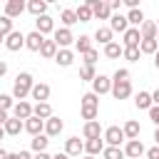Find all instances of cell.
Segmentation results:
<instances>
[{
  "label": "cell",
  "mask_w": 159,
  "mask_h": 159,
  "mask_svg": "<svg viewBox=\"0 0 159 159\" xmlns=\"http://www.w3.org/2000/svg\"><path fill=\"white\" fill-rule=\"evenodd\" d=\"M32 87H35L32 75H30V72H20V75L15 77V84H12V97L22 102V99H25V97L32 92Z\"/></svg>",
  "instance_id": "1"
},
{
  "label": "cell",
  "mask_w": 159,
  "mask_h": 159,
  "mask_svg": "<svg viewBox=\"0 0 159 159\" xmlns=\"http://www.w3.org/2000/svg\"><path fill=\"white\" fill-rule=\"evenodd\" d=\"M52 40L57 42V47H60V50H67V47L75 42V35H72V30H70V27H57V30L52 32Z\"/></svg>",
  "instance_id": "2"
},
{
  "label": "cell",
  "mask_w": 159,
  "mask_h": 159,
  "mask_svg": "<svg viewBox=\"0 0 159 159\" xmlns=\"http://www.w3.org/2000/svg\"><path fill=\"white\" fill-rule=\"evenodd\" d=\"M124 139H127V137H124V129H122V127L112 124V127L104 129V142H107V147H119Z\"/></svg>",
  "instance_id": "3"
},
{
  "label": "cell",
  "mask_w": 159,
  "mask_h": 159,
  "mask_svg": "<svg viewBox=\"0 0 159 159\" xmlns=\"http://www.w3.org/2000/svg\"><path fill=\"white\" fill-rule=\"evenodd\" d=\"M87 5L92 7V12H94L97 20H109V17H112L109 2H104V0H87Z\"/></svg>",
  "instance_id": "4"
},
{
  "label": "cell",
  "mask_w": 159,
  "mask_h": 159,
  "mask_svg": "<svg viewBox=\"0 0 159 159\" xmlns=\"http://www.w3.org/2000/svg\"><path fill=\"white\" fill-rule=\"evenodd\" d=\"M42 45H45V35H40L37 30H32V32H27V35H25V47H27V50L40 52V50H42Z\"/></svg>",
  "instance_id": "5"
},
{
  "label": "cell",
  "mask_w": 159,
  "mask_h": 159,
  "mask_svg": "<svg viewBox=\"0 0 159 159\" xmlns=\"http://www.w3.org/2000/svg\"><path fill=\"white\" fill-rule=\"evenodd\" d=\"M92 92L99 97V94H107V92H112V80L107 77V75H97L94 77V82H92Z\"/></svg>",
  "instance_id": "6"
},
{
  "label": "cell",
  "mask_w": 159,
  "mask_h": 159,
  "mask_svg": "<svg viewBox=\"0 0 159 159\" xmlns=\"http://www.w3.org/2000/svg\"><path fill=\"white\" fill-rule=\"evenodd\" d=\"M132 94V82L129 80H124V82H114L112 80V97L114 99H127Z\"/></svg>",
  "instance_id": "7"
},
{
  "label": "cell",
  "mask_w": 159,
  "mask_h": 159,
  "mask_svg": "<svg viewBox=\"0 0 159 159\" xmlns=\"http://www.w3.org/2000/svg\"><path fill=\"white\" fill-rule=\"evenodd\" d=\"M84 152V142L80 139V137H70L67 142H65V154L72 159V157H80Z\"/></svg>",
  "instance_id": "8"
},
{
  "label": "cell",
  "mask_w": 159,
  "mask_h": 159,
  "mask_svg": "<svg viewBox=\"0 0 159 159\" xmlns=\"http://www.w3.org/2000/svg\"><path fill=\"white\" fill-rule=\"evenodd\" d=\"M142 154H147L144 144H142L139 139H129V142H127V147H124V157H127V159H139Z\"/></svg>",
  "instance_id": "9"
},
{
  "label": "cell",
  "mask_w": 159,
  "mask_h": 159,
  "mask_svg": "<svg viewBox=\"0 0 159 159\" xmlns=\"http://www.w3.org/2000/svg\"><path fill=\"white\" fill-rule=\"evenodd\" d=\"M5 47H7L10 52H17L20 47H25V35H22L20 30H15V32H10V35L5 37Z\"/></svg>",
  "instance_id": "10"
},
{
  "label": "cell",
  "mask_w": 159,
  "mask_h": 159,
  "mask_svg": "<svg viewBox=\"0 0 159 159\" xmlns=\"http://www.w3.org/2000/svg\"><path fill=\"white\" fill-rule=\"evenodd\" d=\"M35 30L40 35H47V32H55L57 27H55V20L50 15H42V17H35Z\"/></svg>",
  "instance_id": "11"
},
{
  "label": "cell",
  "mask_w": 159,
  "mask_h": 159,
  "mask_svg": "<svg viewBox=\"0 0 159 159\" xmlns=\"http://www.w3.org/2000/svg\"><path fill=\"white\" fill-rule=\"evenodd\" d=\"M30 97H32L35 102H47V99H50V84H45V82H35Z\"/></svg>",
  "instance_id": "12"
},
{
  "label": "cell",
  "mask_w": 159,
  "mask_h": 159,
  "mask_svg": "<svg viewBox=\"0 0 159 159\" xmlns=\"http://www.w3.org/2000/svg\"><path fill=\"white\" fill-rule=\"evenodd\" d=\"M2 129H5V134H7V137H17V134L25 129V122H22V119H17V117H10V119L2 124Z\"/></svg>",
  "instance_id": "13"
},
{
  "label": "cell",
  "mask_w": 159,
  "mask_h": 159,
  "mask_svg": "<svg viewBox=\"0 0 159 159\" xmlns=\"http://www.w3.org/2000/svg\"><path fill=\"white\" fill-rule=\"evenodd\" d=\"M25 132H30L32 137H37V134H42L45 132V119H40V117H30V119H25Z\"/></svg>",
  "instance_id": "14"
},
{
  "label": "cell",
  "mask_w": 159,
  "mask_h": 159,
  "mask_svg": "<svg viewBox=\"0 0 159 159\" xmlns=\"http://www.w3.org/2000/svg\"><path fill=\"white\" fill-rule=\"evenodd\" d=\"M62 129H65V122H62L60 117H55V114L45 122V134H47V137H57Z\"/></svg>",
  "instance_id": "15"
},
{
  "label": "cell",
  "mask_w": 159,
  "mask_h": 159,
  "mask_svg": "<svg viewBox=\"0 0 159 159\" xmlns=\"http://www.w3.org/2000/svg\"><path fill=\"white\" fill-rule=\"evenodd\" d=\"M25 7H27V5H25L22 0H7V2H5V12H2V15H7V17L12 20V17L22 15V10H25Z\"/></svg>",
  "instance_id": "16"
},
{
  "label": "cell",
  "mask_w": 159,
  "mask_h": 159,
  "mask_svg": "<svg viewBox=\"0 0 159 159\" xmlns=\"http://www.w3.org/2000/svg\"><path fill=\"white\" fill-rule=\"evenodd\" d=\"M109 30L112 32H127L129 30V22H127V15H112L109 17Z\"/></svg>",
  "instance_id": "17"
},
{
  "label": "cell",
  "mask_w": 159,
  "mask_h": 159,
  "mask_svg": "<svg viewBox=\"0 0 159 159\" xmlns=\"http://www.w3.org/2000/svg\"><path fill=\"white\" fill-rule=\"evenodd\" d=\"M12 117H17V119H22V122H25V119H30V117H32V104H30V102H25V99H22V102H17V104L12 107Z\"/></svg>",
  "instance_id": "18"
},
{
  "label": "cell",
  "mask_w": 159,
  "mask_h": 159,
  "mask_svg": "<svg viewBox=\"0 0 159 159\" xmlns=\"http://www.w3.org/2000/svg\"><path fill=\"white\" fill-rule=\"evenodd\" d=\"M82 134H84V139H99L104 132H102L99 122L94 119V122H84V127H82Z\"/></svg>",
  "instance_id": "19"
},
{
  "label": "cell",
  "mask_w": 159,
  "mask_h": 159,
  "mask_svg": "<svg viewBox=\"0 0 159 159\" xmlns=\"http://www.w3.org/2000/svg\"><path fill=\"white\" fill-rule=\"evenodd\" d=\"M84 152H87L89 157L102 154V152H104V139H102V137H99V139H84Z\"/></svg>",
  "instance_id": "20"
},
{
  "label": "cell",
  "mask_w": 159,
  "mask_h": 159,
  "mask_svg": "<svg viewBox=\"0 0 159 159\" xmlns=\"http://www.w3.org/2000/svg\"><path fill=\"white\" fill-rule=\"evenodd\" d=\"M139 35H142V40H157V22L154 20H144L142 27H139Z\"/></svg>",
  "instance_id": "21"
},
{
  "label": "cell",
  "mask_w": 159,
  "mask_h": 159,
  "mask_svg": "<svg viewBox=\"0 0 159 159\" xmlns=\"http://www.w3.org/2000/svg\"><path fill=\"white\" fill-rule=\"evenodd\" d=\"M134 104L139 107V109H152L154 107V102H152V92H137V97H134Z\"/></svg>",
  "instance_id": "22"
},
{
  "label": "cell",
  "mask_w": 159,
  "mask_h": 159,
  "mask_svg": "<svg viewBox=\"0 0 159 159\" xmlns=\"http://www.w3.org/2000/svg\"><path fill=\"white\" fill-rule=\"evenodd\" d=\"M32 114H35V117H40V119H45V122H47V119H50V117H52V107H50V102H37V104H35V107H32Z\"/></svg>",
  "instance_id": "23"
},
{
  "label": "cell",
  "mask_w": 159,
  "mask_h": 159,
  "mask_svg": "<svg viewBox=\"0 0 159 159\" xmlns=\"http://www.w3.org/2000/svg\"><path fill=\"white\" fill-rule=\"evenodd\" d=\"M122 129H124V137H127V142H129V139H139V132H142V127H139V122H137V119H129V122H127Z\"/></svg>",
  "instance_id": "24"
},
{
  "label": "cell",
  "mask_w": 159,
  "mask_h": 159,
  "mask_svg": "<svg viewBox=\"0 0 159 159\" xmlns=\"http://www.w3.org/2000/svg\"><path fill=\"white\" fill-rule=\"evenodd\" d=\"M27 10H30L35 17H42V15H47V2H45V0H30V2H27Z\"/></svg>",
  "instance_id": "25"
},
{
  "label": "cell",
  "mask_w": 159,
  "mask_h": 159,
  "mask_svg": "<svg viewBox=\"0 0 159 159\" xmlns=\"http://www.w3.org/2000/svg\"><path fill=\"white\" fill-rule=\"evenodd\" d=\"M142 42V35H139V27H129L124 32V47H134Z\"/></svg>",
  "instance_id": "26"
},
{
  "label": "cell",
  "mask_w": 159,
  "mask_h": 159,
  "mask_svg": "<svg viewBox=\"0 0 159 159\" xmlns=\"http://www.w3.org/2000/svg\"><path fill=\"white\" fill-rule=\"evenodd\" d=\"M75 50H77L80 55L89 52V50H92V37H89V35H80V37H75Z\"/></svg>",
  "instance_id": "27"
},
{
  "label": "cell",
  "mask_w": 159,
  "mask_h": 159,
  "mask_svg": "<svg viewBox=\"0 0 159 159\" xmlns=\"http://www.w3.org/2000/svg\"><path fill=\"white\" fill-rule=\"evenodd\" d=\"M57 52H60L57 42H55V40H45V45H42L40 55H42V57H47V60H55V57H57Z\"/></svg>",
  "instance_id": "28"
},
{
  "label": "cell",
  "mask_w": 159,
  "mask_h": 159,
  "mask_svg": "<svg viewBox=\"0 0 159 159\" xmlns=\"http://www.w3.org/2000/svg\"><path fill=\"white\" fill-rule=\"evenodd\" d=\"M55 62H57L60 67H70V65L75 62V52H72V50H60L57 57H55Z\"/></svg>",
  "instance_id": "29"
},
{
  "label": "cell",
  "mask_w": 159,
  "mask_h": 159,
  "mask_svg": "<svg viewBox=\"0 0 159 159\" xmlns=\"http://www.w3.org/2000/svg\"><path fill=\"white\" fill-rule=\"evenodd\" d=\"M60 20H62V25H65V27H72L75 22H80V20H77V12H75L72 7H65V10L60 12Z\"/></svg>",
  "instance_id": "30"
},
{
  "label": "cell",
  "mask_w": 159,
  "mask_h": 159,
  "mask_svg": "<svg viewBox=\"0 0 159 159\" xmlns=\"http://www.w3.org/2000/svg\"><path fill=\"white\" fill-rule=\"evenodd\" d=\"M127 22H129V27H142V22H144V12L137 7V10H129L127 12Z\"/></svg>",
  "instance_id": "31"
},
{
  "label": "cell",
  "mask_w": 159,
  "mask_h": 159,
  "mask_svg": "<svg viewBox=\"0 0 159 159\" xmlns=\"http://www.w3.org/2000/svg\"><path fill=\"white\" fill-rule=\"evenodd\" d=\"M47 144H50V139H47V134H37V137H32V152L35 154H40V152H45L47 149Z\"/></svg>",
  "instance_id": "32"
},
{
  "label": "cell",
  "mask_w": 159,
  "mask_h": 159,
  "mask_svg": "<svg viewBox=\"0 0 159 159\" xmlns=\"http://www.w3.org/2000/svg\"><path fill=\"white\" fill-rule=\"evenodd\" d=\"M112 35H114V32H112L109 27H97L94 40H97V42H102V45H109V42H114V40H112Z\"/></svg>",
  "instance_id": "33"
},
{
  "label": "cell",
  "mask_w": 159,
  "mask_h": 159,
  "mask_svg": "<svg viewBox=\"0 0 159 159\" xmlns=\"http://www.w3.org/2000/svg\"><path fill=\"white\" fill-rule=\"evenodd\" d=\"M122 52H124V45H119V42H109V45H104V55H107L109 60H117Z\"/></svg>",
  "instance_id": "34"
},
{
  "label": "cell",
  "mask_w": 159,
  "mask_h": 159,
  "mask_svg": "<svg viewBox=\"0 0 159 159\" xmlns=\"http://www.w3.org/2000/svg\"><path fill=\"white\" fill-rule=\"evenodd\" d=\"M75 12H77V20H80V22H89V20L94 17V12H92V7H89L87 2H84V5H80Z\"/></svg>",
  "instance_id": "35"
},
{
  "label": "cell",
  "mask_w": 159,
  "mask_h": 159,
  "mask_svg": "<svg viewBox=\"0 0 159 159\" xmlns=\"http://www.w3.org/2000/svg\"><path fill=\"white\" fill-rule=\"evenodd\" d=\"M139 50H142V55H157L159 42H157V40H142V42H139Z\"/></svg>",
  "instance_id": "36"
},
{
  "label": "cell",
  "mask_w": 159,
  "mask_h": 159,
  "mask_svg": "<svg viewBox=\"0 0 159 159\" xmlns=\"http://www.w3.org/2000/svg\"><path fill=\"white\" fill-rule=\"evenodd\" d=\"M102 157H104V159H127V157H124V149H122V147H104Z\"/></svg>",
  "instance_id": "37"
},
{
  "label": "cell",
  "mask_w": 159,
  "mask_h": 159,
  "mask_svg": "<svg viewBox=\"0 0 159 159\" xmlns=\"http://www.w3.org/2000/svg\"><path fill=\"white\" fill-rule=\"evenodd\" d=\"M82 107H89V109H99V97L94 92H87L82 94Z\"/></svg>",
  "instance_id": "38"
},
{
  "label": "cell",
  "mask_w": 159,
  "mask_h": 159,
  "mask_svg": "<svg viewBox=\"0 0 159 159\" xmlns=\"http://www.w3.org/2000/svg\"><path fill=\"white\" fill-rule=\"evenodd\" d=\"M94 77H97L94 67H89V65H82V70H80V80H82V82H94Z\"/></svg>",
  "instance_id": "39"
},
{
  "label": "cell",
  "mask_w": 159,
  "mask_h": 159,
  "mask_svg": "<svg viewBox=\"0 0 159 159\" xmlns=\"http://www.w3.org/2000/svg\"><path fill=\"white\" fill-rule=\"evenodd\" d=\"M124 60H129V62H137L139 60V55H142V50H139V45H134V47H124Z\"/></svg>",
  "instance_id": "40"
},
{
  "label": "cell",
  "mask_w": 159,
  "mask_h": 159,
  "mask_svg": "<svg viewBox=\"0 0 159 159\" xmlns=\"http://www.w3.org/2000/svg\"><path fill=\"white\" fill-rule=\"evenodd\" d=\"M0 32L7 37L10 32H15V27H12V20L7 17V15H0Z\"/></svg>",
  "instance_id": "41"
},
{
  "label": "cell",
  "mask_w": 159,
  "mask_h": 159,
  "mask_svg": "<svg viewBox=\"0 0 159 159\" xmlns=\"http://www.w3.org/2000/svg\"><path fill=\"white\" fill-rule=\"evenodd\" d=\"M12 99H15L12 94H0V109H2V112L12 109V107H15V102H12Z\"/></svg>",
  "instance_id": "42"
},
{
  "label": "cell",
  "mask_w": 159,
  "mask_h": 159,
  "mask_svg": "<svg viewBox=\"0 0 159 159\" xmlns=\"http://www.w3.org/2000/svg\"><path fill=\"white\" fill-rule=\"evenodd\" d=\"M82 57H84V65H89V67H94V62H97V57H99V52H97V50L92 47V50H89V52H84Z\"/></svg>",
  "instance_id": "43"
},
{
  "label": "cell",
  "mask_w": 159,
  "mask_h": 159,
  "mask_svg": "<svg viewBox=\"0 0 159 159\" xmlns=\"http://www.w3.org/2000/svg\"><path fill=\"white\" fill-rule=\"evenodd\" d=\"M97 114H99V109H89V107H82V119H87V122H94V119H97Z\"/></svg>",
  "instance_id": "44"
},
{
  "label": "cell",
  "mask_w": 159,
  "mask_h": 159,
  "mask_svg": "<svg viewBox=\"0 0 159 159\" xmlns=\"http://www.w3.org/2000/svg\"><path fill=\"white\" fill-rule=\"evenodd\" d=\"M114 82H124V80H129V70H124V67H119L117 72H114V77H112Z\"/></svg>",
  "instance_id": "45"
},
{
  "label": "cell",
  "mask_w": 159,
  "mask_h": 159,
  "mask_svg": "<svg viewBox=\"0 0 159 159\" xmlns=\"http://www.w3.org/2000/svg\"><path fill=\"white\" fill-rule=\"evenodd\" d=\"M149 119H152V122H154V124L159 127V107H157V104H154V107L149 109Z\"/></svg>",
  "instance_id": "46"
},
{
  "label": "cell",
  "mask_w": 159,
  "mask_h": 159,
  "mask_svg": "<svg viewBox=\"0 0 159 159\" xmlns=\"http://www.w3.org/2000/svg\"><path fill=\"white\" fill-rule=\"evenodd\" d=\"M7 159H32L30 152H15V154H7Z\"/></svg>",
  "instance_id": "47"
},
{
  "label": "cell",
  "mask_w": 159,
  "mask_h": 159,
  "mask_svg": "<svg viewBox=\"0 0 159 159\" xmlns=\"http://www.w3.org/2000/svg\"><path fill=\"white\" fill-rule=\"evenodd\" d=\"M147 159H159V147H152V149H147Z\"/></svg>",
  "instance_id": "48"
},
{
  "label": "cell",
  "mask_w": 159,
  "mask_h": 159,
  "mask_svg": "<svg viewBox=\"0 0 159 159\" xmlns=\"http://www.w3.org/2000/svg\"><path fill=\"white\" fill-rule=\"evenodd\" d=\"M5 75H7V62L0 60V77H5Z\"/></svg>",
  "instance_id": "49"
},
{
  "label": "cell",
  "mask_w": 159,
  "mask_h": 159,
  "mask_svg": "<svg viewBox=\"0 0 159 159\" xmlns=\"http://www.w3.org/2000/svg\"><path fill=\"white\" fill-rule=\"evenodd\" d=\"M109 7H112V10H119V7H122V0H112Z\"/></svg>",
  "instance_id": "50"
},
{
  "label": "cell",
  "mask_w": 159,
  "mask_h": 159,
  "mask_svg": "<svg viewBox=\"0 0 159 159\" xmlns=\"http://www.w3.org/2000/svg\"><path fill=\"white\" fill-rule=\"evenodd\" d=\"M7 119H10V117H7V112H2V109H0V127H2Z\"/></svg>",
  "instance_id": "51"
},
{
  "label": "cell",
  "mask_w": 159,
  "mask_h": 159,
  "mask_svg": "<svg viewBox=\"0 0 159 159\" xmlns=\"http://www.w3.org/2000/svg\"><path fill=\"white\" fill-rule=\"evenodd\" d=\"M152 102L159 107V89H154V92H152Z\"/></svg>",
  "instance_id": "52"
},
{
  "label": "cell",
  "mask_w": 159,
  "mask_h": 159,
  "mask_svg": "<svg viewBox=\"0 0 159 159\" xmlns=\"http://www.w3.org/2000/svg\"><path fill=\"white\" fill-rule=\"evenodd\" d=\"M32 159H52V157H50V154H47V152H40V154H35V157H32Z\"/></svg>",
  "instance_id": "53"
},
{
  "label": "cell",
  "mask_w": 159,
  "mask_h": 159,
  "mask_svg": "<svg viewBox=\"0 0 159 159\" xmlns=\"http://www.w3.org/2000/svg\"><path fill=\"white\" fill-rule=\"evenodd\" d=\"M7 154H10V152H5V149L0 147V159H7Z\"/></svg>",
  "instance_id": "54"
},
{
  "label": "cell",
  "mask_w": 159,
  "mask_h": 159,
  "mask_svg": "<svg viewBox=\"0 0 159 159\" xmlns=\"http://www.w3.org/2000/svg\"><path fill=\"white\" fill-rule=\"evenodd\" d=\"M52 159H67V154H60V152H57V154H55Z\"/></svg>",
  "instance_id": "55"
},
{
  "label": "cell",
  "mask_w": 159,
  "mask_h": 159,
  "mask_svg": "<svg viewBox=\"0 0 159 159\" xmlns=\"http://www.w3.org/2000/svg\"><path fill=\"white\" fill-rule=\"evenodd\" d=\"M154 142H157V147H159V127H157V132H154Z\"/></svg>",
  "instance_id": "56"
},
{
  "label": "cell",
  "mask_w": 159,
  "mask_h": 159,
  "mask_svg": "<svg viewBox=\"0 0 159 159\" xmlns=\"http://www.w3.org/2000/svg\"><path fill=\"white\" fill-rule=\"evenodd\" d=\"M154 65H157V70H159V50H157V55H154Z\"/></svg>",
  "instance_id": "57"
},
{
  "label": "cell",
  "mask_w": 159,
  "mask_h": 159,
  "mask_svg": "<svg viewBox=\"0 0 159 159\" xmlns=\"http://www.w3.org/2000/svg\"><path fill=\"white\" fill-rule=\"evenodd\" d=\"M0 45H5V35L2 32H0Z\"/></svg>",
  "instance_id": "58"
},
{
  "label": "cell",
  "mask_w": 159,
  "mask_h": 159,
  "mask_svg": "<svg viewBox=\"0 0 159 159\" xmlns=\"http://www.w3.org/2000/svg\"><path fill=\"white\" fill-rule=\"evenodd\" d=\"M2 137H5V129H2V127H0V139H2Z\"/></svg>",
  "instance_id": "59"
},
{
  "label": "cell",
  "mask_w": 159,
  "mask_h": 159,
  "mask_svg": "<svg viewBox=\"0 0 159 159\" xmlns=\"http://www.w3.org/2000/svg\"><path fill=\"white\" fill-rule=\"evenodd\" d=\"M157 42H159V22H157Z\"/></svg>",
  "instance_id": "60"
},
{
  "label": "cell",
  "mask_w": 159,
  "mask_h": 159,
  "mask_svg": "<svg viewBox=\"0 0 159 159\" xmlns=\"http://www.w3.org/2000/svg\"><path fill=\"white\" fill-rule=\"evenodd\" d=\"M84 159H94V157H89V154H87V157H84Z\"/></svg>",
  "instance_id": "61"
},
{
  "label": "cell",
  "mask_w": 159,
  "mask_h": 159,
  "mask_svg": "<svg viewBox=\"0 0 159 159\" xmlns=\"http://www.w3.org/2000/svg\"><path fill=\"white\" fill-rule=\"evenodd\" d=\"M67 159H70V157H67Z\"/></svg>",
  "instance_id": "62"
}]
</instances>
